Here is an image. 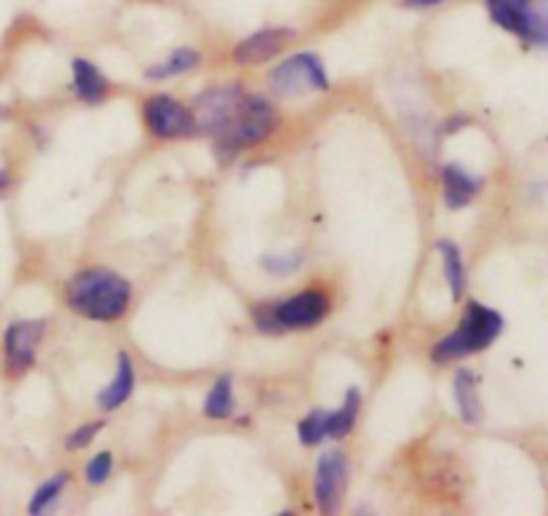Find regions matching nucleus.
I'll list each match as a JSON object with an SVG mask.
<instances>
[{"label":"nucleus","mask_w":548,"mask_h":516,"mask_svg":"<svg viewBox=\"0 0 548 516\" xmlns=\"http://www.w3.org/2000/svg\"><path fill=\"white\" fill-rule=\"evenodd\" d=\"M455 402H458L463 423H468V426L482 423V399H479V385H476L474 372L460 369L455 375Z\"/></svg>","instance_id":"nucleus-15"},{"label":"nucleus","mask_w":548,"mask_h":516,"mask_svg":"<svg viewBox=\"0 0 548 516\" xmlns=\"http://www.w3.org/2000/svg\"><path fill=\"white\" fill-rule=\"evenodd\" d=\"M276 126H279L276 107L270 105L268 99L244 94L212 137L222 156H236L241 150L254 148V145L268 140L270 134L276 132Z\"/></svg>","instance_id":"nucleus-2"},{"label":"nucleus","mask_w":548,"mask_h":516,"mask_svg":"<svg viewBox=\"0 0 548 516\" xmlns=\"http://www.w3.org/2000/svg\"><path fill=\"white\" fill-rule=\"evenodd\" d=\"M46 335V321H17L6 329L3 335V353H6V367L11 375H22L35 364L41 340Z\"/></svg>","instance_id":"nucleus-9"},{"label":"nucleus","mask_w":548,"mask_h":516,"mask_svg":"<svg viewBox=\"0 0 548 516\" xmlns=\"http://www.w3.org/2000/svg\"><path fill=\"white\" fill-rule=\"evenodd\" d=\"M444 182V204L450 209H463L476 198V193L482 190V180H476L474 174H468L463 166L447 164L442 169Z\"/></svg>","instance_id":"nucleus-12"},{"label":"nucleus","mask_w":548,"mask_h":516,"mask_svg":"<svg viewBox=\"0 0 548 516\" xmlns=\"http://www.w3.org/2000/svg\"><path fill=\"white\" fill-rule=\"evenodd\" d=\"M6 185H9V177H6V174H0V190L6 188Z\"/></svg>","instance_id":"nucleus-27"},{"label":"nucleus","mask_w":548,"mask_h":516,"mask_svg":"<svg viewBox=\"0 0 548 516\" xmlns=\"http://www.w3.org/2000/svg\"><path fill=\"white\" fill-rule=\"evenodd\" d=\"M236 410V396H233V377L222 375L212 385V391L206 394L204 415L212 420H228Z\"/></svg>","instance_id":"nucleus-18"},{"label":"nucleus","mask_w":548,"mask_h":516,"mask_svg":"<svg viewBox=\"0 0 548 516\" xmlns=\"http://www.w3.org/2000/svg\"><path fill=\"white\" fill-rule=\"evenodd\" d=\"M73 89L81 102L97 105V102L107 97L110 86H107V78L99 73V67L94 62L78 57L73 59Z\"/></svg>","instance_id":"nucleus-14"},{"label":"nucleus","mask_w":548,"mask_h":516,"mask_svg":"<svg viewBox=\"0 0 548 516\" xmlns=\"http://www.w3.org/2000/svg\"><path fill=\"white\" fill-rule=\"evenodd\" d=\"M297 38V30L292 27H262L257 33L246 35L244 41L236 43L233 49V62L241 67H257L279 57L289 43Z\"/></svg>","instance_id":"nucleus-10"},{"label":"nucleus","mask_w":548,"mask_h":516,"mask_svg":"<svg viewBox=\"0 0 548 516\" xmlns=\"http://www.w3.org/2000/svg\"><path fill=\"white\" fill-rule=\"evenodd\" d=\"M102 428H105V423H89V426L78 428V431L67 439V450H83L86 444H91V439H94Z\"/></svg>","instance_id":"nucleus-25"},{"label":"nucleus","mask_w":548,"mask_h":516,"mask_svg":"<svg viewBox=\"0 0 548 516\" xmlns=\"http://www.w3.org/2000/svg\"><path fill=\"white\" fill-rule=\"evenodd\" d=\"M113 474V455L110 452H99L94 458L89 460V466H86V479L89 484L99 487V484H105Z\"/></svg>","instance_id":"nucleus-22"},{"label":"nucleus","mask_w":548,"mask_h":516,"mask_svg":"<svg viewBox=\"0 0 548 516\" xmlns=\"http://www.w3.org/2000/svg\"><path fill=\"white\" fill-rule=\"evenodd\" d=\"M131 391H134V361L126 351L118 353V369H115V377L110 380L105 391H99L97 404L102 410L113 412L118 407H123V402H129Z\"/></svg>","instance_id":"nucleus-13"},{"label":"nucleus","mask_w":548,"mask_h":516,"mask_svg":"<svg viewBox=\"0 0 548 516\" xmlns=\"http://www.w3.org/2000/svg\"><path fill=\"white\" fill-rule=\"evenodd\" d=\"M67 305L78 316L91 321H118L131 305V284L107 268H89L75 273L67 287Z\"/></svg>","instance_id":"nucleus-1"},{"label":"nucleus","mask_w":548,"mask_h":516,"mask_svg":"<svg viewBox=\"0 0 548 516\" xmlns=\"http://www.w3.org/2000/svg\"><path fill=\"white\" fill-rule=\"evenodd\" d=\"M254 324H257L262 332H268V335H281V332H284V329L279 327V319H276L273 303L257 305V308H254Z\"/></svg>","instance_id":"nucleus-24"},{"label":"nucleus","mask_w":548,"mask_h":516,"mask_svg":"<svg viewBox=\"0 0 548 516\" xmlns=\"http://www.w3.org/2000/svg\"><path fill=\"white\" fill-rule=\"evenodd\" d=\"M329 297L327 292L321 289H305L300 295H292L287 300L273 305L276 311V319H279V327L287 332V329H311L319 327L321 321L329 316Z\"/></svg>","instance_id":"nucleus-8"},{"label":"nucleus","mask_w":548,"mask_h":516,"mask_svg":"<svg viewBox=\"0 0 548 516\" xmlns=\"http://www.w3.org/2000/svg\"><path fill=\"white\" fill-rule=\"evenodd\" d=\"M142 118L148 132L158 140H185L198 132L196 113L174 97L156 94L142 105Z\"/></svg>","instance_id":"nucleus-6"},{"label":"nucleus","mask_w":548,"mask_h":516,"mask_svg":"<svg viewBox=\"0 0 548 516\" xmlns=\"http://www.w3.org/2000/svg\"><path fill=\"white\" fill-rule=\"evenodd\" d=\"M300 263H303V257L300 254H265L262 257V268L268 273H276V276H287V273L297 271L300 268Z\"/></svg>","instance_id":"nucleus-23"},{"label":"nucleus","mask_w":548,"mask_h":516,"mask_svg":"<svg viewBox=\"0 0 548 516\" xmlns=\"http://www.w3.org/2000/svg\"><path fill=\"white\" fill-rule=\"evenodd\" d=\"M439 254H442V268H444V279L450 284V292L455 300L463 297L466 292V265H463V254H460L458 244H452V241H439L436 244Z\"/></svg>","instance_id":"nucleus-17"},{"label":"nucleus","mask_w":548,"mask_h":516,"mask_svg":"<svg viewBox=\"0 0 548 516\" xmlns=\"http://www.w3.org/2000/svg\"><path fill=\"white\" fill-rule=\"evenodd\" d=\"M444 3L450 0H399L401 9H412V11H426V9H439Z\"/></svg>","instance_id":"nucleus-26"},{"label":"nucleus","mask_w":548,"mask_h":516,"mask_svg":"<svg viewBox=\"0 0 548 516\" xmlns=\"http://www.w3.org/2000/svg\"><path fill=\"white\" fill-rule=\"evenodd\" d=\"M297 436L305 447H319L324 439H329V412L327 410H311L300 420L297 426Z\"/></svg>","instance_id":"nucleus-20"},{"label":"nucleus","mask_w":548,"mask_h":516,"mask_svg":"<svg viewBox=\"0 0 548 516\" xmlns=\"http://www.w3.org/2000/svg\"><path fill=\"white\" fill-rule=\"evenodd\" d=\"M67 484V474L51 476L49 482L41 484L38 490H35L33 500H30V514H43L46 508H51L59 500L62 490H65Z\"/></svg>","instance_id":"nucleus-21"},{"label":"nucleus","mask_w":548,"mask_h":516,"mask_svg":"<svg viewBox=\"0 0 548 516\" xmlns=\"http://www.w3.org/2000/svg\"><path fill=\"white\" fill-rule=\"evenodd\" d=\"M500 332H503V316L487 305L471 303L466 308V316L460 319V327L434 345L431 359L436 364H444V361L474 356V353L490 348L498 340Z\"/></svg>","instance_id":"nucleus-3"},{"label":"nucleus","mask_w":548,"mask_h":516,"mask_svg":"<svg viewBox=\"0 0 548 516\" xmlns=\"http://www.w3.org/2000/svg\"><path fill=\"white\" fill-rule=\"evenodd\" d=\"M201 65V54H198L193 46H182V49H174L169 54V59L158 62V65L148 67L150 81H166V78H177V75H185L190 70H196Z\"/></svg>","instance_id":"nucleus-16"},{"label":"nucleus","mask_w":548,"mask_h":516,"mask_svg":"<svg viewBox=\"0 0 548 516\" xmlns=\"http://www.w3.org/2000/svg\"><path fill=\"white\" fill-rule=\"evenodd\" d=\"M268 86L276 97L292 99L311 94V91H329L327 67L319 54L313 51H300L295 57H287L281 65H276L268 75Z\"/></svg>","instance_id":"nucleus-4"},{"label":"nucleus","mask_w":548,"mask_h":516,"mask_svg":"<svg viewBox=\"0 0 548 516\" xmlns=\"http://www.w3.org/2000/svg\"><path fill=\"white\" fill-rule=\"evenodd\" d=\"M348 479H351V466L343 452H324L316 463V476H313V498L324 514H337L343 508Z\"/></svg>","instance_id":"nucleus-7"},{"label":"nucleus","mask_w":548,"mask_h":516,"mask_svg":"<svg viewBox=\"0 0 548 516\" xmlns=\"http://www.w3.org/2000/svg\"><path fill=\"white\" fill-rule=\"evenodd\" d=\"M246 91L241 89V86H220V89H212L206 91V94H201V97L196 99V121H198V129H204V132L214 134L217 129H220L222 123H225V118H228L230 113H233V107L241 102V97H244Z\"/></svg>","instance_id":"nucleus-11"},{"label":"nucleus","mask_w":548,"mask_h":516,"mask_svg":"<svg viewBox=\"0 0 548 516\" xmlns=\"http://www.w3.org/2000/svg\"><path fill=\"white\" fill-rule=\"evenodd\" d=\"M361 410V391L359 388H348L343 407L337 412H329V439H345L351 434Z\"/></svg>","instance_id":"nucleus-19"},{"label":"nucleus","mask_w":548,"mask_h":516,"mask_svg":"<svg viewBox=\"0 0 548 516\" xmlns=\"http://www.w3.org/2000/svg\"><path fill=\"white\" fill-rule=\"evenodd\" d=\"M492 22L532 46H548V6L538 0H484Z\"/></svg>","instance_id":"nucleus-5"}]
</instances>
